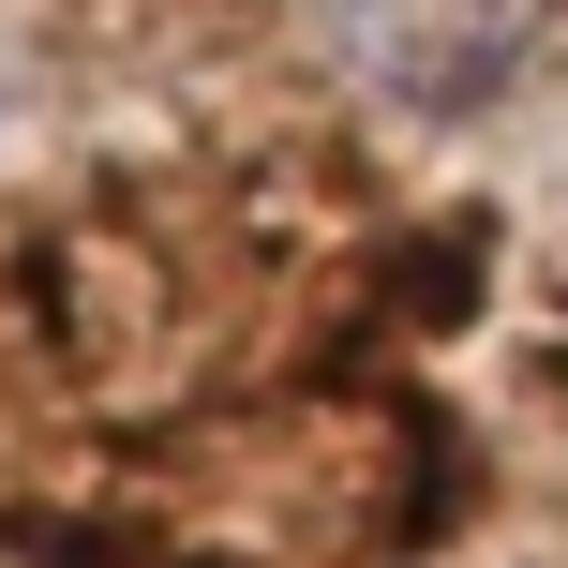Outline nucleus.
Listing matches in <instances>:
<instances>
[{
  "mask_svg": "<svg viewBox=\"0 0 568 568\" xmlns=\"http://www.w3.org/2000/svg\"><path fill=\"white\" fill-rule=\"evenodd\" d=\"M539 30H554V0H344V45H359L404 105H479V90H509Z\"/></svg>",
  "mask_w": 568,
  "mask_h": 568,
  "instance_id": "1",
  "label": "nucleus"
}]
</instances>
